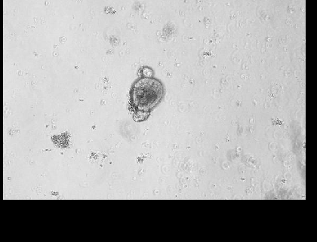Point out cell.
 <instances>
[{"instance_id": "1", "label": "cell", "mask_w": 317, "mask_h": 242, "mask_svg": "<svg viewBox=\"0 0 317 242\" xmlns=\"http://www.w3.org/2000/svg\"><path fill=\"white\" fill-rule=\"evenodd\" d=\"M164 94L162 82L149 75H143L134 83L130 92V103L136 121L145 120Z\"/></svg>"}]
</instances>
